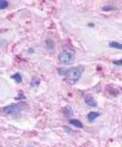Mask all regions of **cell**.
Masks as SVG:
<instances>
[{
    "label": "cell",
    "mask_w": 122,
    "mask_h": 147,
    "mask_svg": "<svg viewBox=\"0 0 122 147\" xmlns=\"http://www.w3.org/2000/svg\"><path fill=\"white\" fill-rule=\"evenodd\" d=\"M84 71V66L80 64V65L75 67L59 69V74L61 76H64V81L67 84L74 86L80 80Z\"/></svg>",
    "instance_id": "obj_1"
},
{
    "label": "cell",
    "mask_w": 122,
    "mask_h": 147,
    "mask_svg": "<svg viewBox=\"0 0 122 147\" xmlns=\"http://www.w3.org/2000/svg\"><path fill=\"white\" fill-rule=\"evenodd\" d=\"M58 59H59V62H60L62 64H64V65L73 64L75 60L74 50L71 49V48L62 49L58 55Z\"/></svg>",
    "instance_id": "obj_2"
},
{
    "label": "cell",
    "mask_w": 122,
    "mask_h": 147,
    "mask_svg": "<svg viewBox=\"0 0 122 147\" xmlns=\"http://www.w3.org/2000/svg\"><path fill=\"white\" fill-rule=\"evenodd\" d=\"M1 111L7 115L17 117L21 113V106L20 104H10L1 109Z\"/></svg>",
    "instance_id": "obj_3"
},
{
    "label": "cell",
    "mask_w": 122,
    "mask_h": 147,
    "mask_svg": "<svg viewBox=\"0 0 122 147\" xmlns=\"http://www.w3.org/2000/svg\"><path fill=\"white\" fill-rule=\"evenodd\" d=\"M84 100V103L87 106H89V107H92V108L97 107V101L95 99V98L91 94H85Z\"/></svg>",
    "instance_id": "obj_4"
},
{
    "label": "cell",
    "mask_w": 122,
    "mask_h": 147,
    "mask_svg": "<svg viewBox=\"0 0 122 147\" xmlns=\"http://www.w3.org/2000/svg\"><path fill=\"white\" fill-rule=\"evenodd\" d=\"M100 115H101V114L99 113V112H97V111H90V112L87 114L86 119H87V121H88L89 122H94L98 117H100Z\"/></svg>",
    "instance_id": "obj_5"
},
{
    "label": "cell",
    "mask_w": 122,
    "mask_h": 147,
    "mask_svg": "<svg viewBox=\"0 0 122 147\" xmlns=\"http://www.w3.org/2000/svg\"><path fill=\"white\" fill-rule=\"evenodd\" d=\"M62 112H64V115L68 118L69 119L71 118L74 117V111H73V109H72L70 106H66V107H64V109H62Z\"/></svg>",
    "instance_id": "obj_6"
},
{
    "label": "cell",
    "mask_w": 122,
    "mask_h": 147,
    "mask_svg": "<svg viewBox=\"0 0 122 147\" xmlns=\"http://www.w3.org/2000/svg\"><path fill=\"white\" fill-rule=\"evenodd\" d=\"M69 123L71 125H73L76 128H79V129H83L84 128V124L82 123V121H80L79 119H69Z\"/></svg>",
    "instance_id": "obj_7"
},
{
    "label": "cell",
    "mask_w": 122,
    "mask_h": 147,
    "mask_svg": "<svg viewBox=\"0 0 122 147\" xmlns=\"http://www.w3.org/2000/svg\"><path fill=\"white\" fill-rule=\"evenodd\" d=\"M40 78L38 76H33L31 78V81H30V86L31 87H38L40 84Z\"/></svg>",
    "instance_id": "obj_8"
},
{
    "label": "cell",
    "mask_w": 122,
    "mask_h": 147,
    "mask_svg": "<svg viewBox=\"0 0 122 147\" xmlns=\"http://www.w3.org/2000/svg\"><path fill=\"white\" fill-rule=\"evenodd\" d=\"M109 47L113 49H117V50H121L122 49V45L119 41H110L109 42Z\"/></svg>",
    "instance_id": "obj_9"
},
{
    "label": "cell",
    "mask_w": 122,
    "mask_h": 147,
    "mask_svg": "<svg viewBox=\"0 0 122 147\" xmlns=\"http://www.w3.org/2000/svg\"><path fill=\"white\" fill-rule=\"evenodd\" d=\"M11 78H12L13 80H15L16 83H17V84H19V83H21L22 82V79H23L20 73H16V74H14L13 76H11Z\"/></svg>",
    "instance_id": "obj_10"
},
{
    "label": "cell",
    "mask_w": 122,
    "mask_h": 147,
    "mask_svg": "<svg viewBox=\"0 0 122 147\" xmlns=\"http://www.w3.org/2000/svg\"><path fill=\"white\" fill-rule=\"evenodd\" d=\"M116 7L112 6V5H106L102 7V10L103 11H110V10H115Z\"/></svg>",
    "instance_id": "obj_11"
},
{
    "label": "cell",
    "mask_w": 122,
    "mask_h": 147,
    "mask_svg": "<svg viewBox=\"0 0 122 147\" xmlns=\"http://www.w3.org/2000/svg\"><path fill=\"white\" fill-rule=\"evenodd\" d=\"M7 7H8V2L7 0H0V10L7 8Z\"/></svg>",
    "instance_id": "obj_12"
},
{
    "label": "cell",
    "mask_w": 122,
    "mask_h": 147,
    "mask_svg": "<svg viewBox=\"0 0 122 147\" xmlns=\"http://www.w3.org/2000/svg\"><path fill=\"white\" fill-rule=\"evenodd\" d=\"M113 63H114L115 65H117V66H121L122 61H121V59H119V60H117V61H114V62H113Z\"/></svg>",
    "instance_id": "obj_13"
}]
</instances>
